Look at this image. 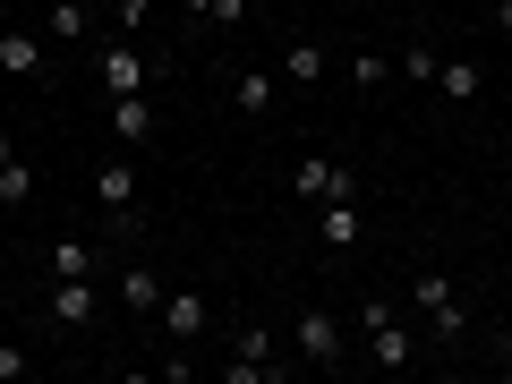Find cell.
I'll return each instance as SVG.
<instances>
[{
  "label": "cell",
  "instance_id": "cell-1",
  "mask_svg": "<svg viewBox=\"0 0 512 384\" xmlns=\"http://www.w3.org/2000/svg\"><path fill=\"white\" fill-rule=\"evenodd\" d=\"M359 333H367V359L384 367V376H402V367H419V333L393 316V299H359Z\"/></svg>",
  "mask_w": 512,
  "mask_h": 384
},
{
  "label": "cell",
  "instance_id": "cell-2",
  "mask_svg": "<svg viewBox=\"0 0 512 384\" xmlns=\"http://www.w3.org/2000/svg\"><path fill=\"white\" fill-rule=\"evenodd\" d=\"M410 308L427 316V333H436V342H461V333H470V308H461L453 274H436V265H427V274H410Z\"/></svg>",
  "mask_w": 512,
  "mask_h": 384
},
{
  "label": "cell",
  "instance_id": "cell-3",
  "mask_svg": "<svg viewBox=\"0 0 512 384\" xmlns=\"http://www.w3.org/2000/svg\"><path fill=\"white\" fill-rule=\"evenodd\" d=\"M274 376H291V359H282V342L265 325H248V333H231V359H222V384H274Z\"/></svg>",
  "mask_w": 512,
  "mask_h": 384
},
{
  "label": "cell",
  "instance_id": "cell-4",
  "mask_svg": "<svg viewBox=\"0 0 512 384\" xmlns=\"http://www.w3.org/2000/svg\"><path fill=\"white\" fill-rule=\"evenodd\" d=\"M291 197H308V205L359 197V171H350V163H333V154H299V163H291Z\"/></svg>",
  "mask_w": 512,
  "mask_h": 384
},
{
  "label": "cell",
  "instance_id": "cell-5",
  "mask_svg": "<svg viewBox=\"0 0 512 384\" xmlns=\"http://www.w3.org/2000/svg\"><path fill=\"white\" fill-rule=\"evenodd\" d=\"M291 350H299L308 367H350V359H342V325H333V308H299V316H291Z\"/></svg>",
  "mask_w": 512,
  "mask_h": 384
},
{
  "label": "cell",
  "instance_id": "cell-6",
  "mask_svg": "<svg viewBox=\"0 0 512 384\" xmlns=\"http://www.w3.org/2000/svg\"><path fill=\"white\" fill-rule=\"evenodd\" d=\"M94 316H103V291H94V274L52 282V325H60V333H86Z\"/></svg>",
  "mask_w": 512,
  "mask_h": 384
},
{
  "label": "cell",
  "instance_id": "cell-7",
  "mask_svg": "<svg viewBox=\"0 0 512 384\" xmlns=\"http://www.w3.org/2000/svg\"><path fill=\"white\" fill-rule=\"evenodd\" d=\"M94 69H103V86H111V94H146V86H154V60L137 52L128 35H120V43H103V60H94Z\"/></svg>",
  "mask_w": 512,
  "mask_h": 384
},
{
  "label": "cell",
  "instance_id": "cell-8",
  "mask_svg": "<svg viewBox=\"0 0 512 384\" xmlns=\"http://www.w3.org/2000/svg\"><path fill=\"white\" fill-rule=\"evenodd\" d=\"M154 128H163L154 94H111V137H120L128 154H137V146H154Z\"/></svg>",
  "mask_w": 512,
  "mask_h": 384
},
{
  "label": "cell",
  "instance_id": "cell-9",
  "mask_svg": "<svg viewBox=\"0 0 512 384\" xmlns=\"http://www.w3.org/2000/svg\"><path fill=\"white\" fill-rule=\"evenodd\" d=\"M154 316H163V333H171V342H197L214 308H205V291H163V308H154Z\"/></svg>",
  "mask_w": 512,
  "mask_h": 384
},
{
  "label": "cell",
  "instance_id": "cell-10",
  "mask_svg": "<svg viewBox=\"0 0 512 384\" xmlns=\"http://www.w3.org/2000/svg\"><path fill=\"white\" fill-rule=\"evenodd\" d=\"M0 77H43V35L35 26H0Z\"/></svg>",
  "mask_w": 512,
  "mask_h": 384
},
{
  "label": "cell",
  "instance_id": "cell-11",
  "mask_svg": "<svg viewBox=\"0 0 512 384\" xmlns=\"http://www.w3.org/2000/svg\"><path fill=\"white\" fill-rule=\"evenodd\" d=\"M94 205H103V214H137V163H128V154L94 171Z\"/></svg>",
  "mask_w": 512,
  "mask_h": 384
},
{
  "label": "cell",
  "instance_id": "cell-12",
  "mask_svg": "<svg viewBox=\"0 0 512 384\" xmlns=\"http://www.w3.org/2000/svg\"><path fill=\"white\" fill-rule=\"evenodd\" d=\"M316 231H325V248H333V256H350V248H359V231H367V222H359V197L316 205Z\"/></svg>",
  "mask_w": 512,
  "mask_h": 384
},
{
  "label": "cell",
  "instance_id": "cell-13",
  "mask_svg": "<svg viewBox=\"0 0 512 384\" xmlns=\"http://www.w3.org/2000/svg\"><path fill=\"white\" fill-rule=\"evenodd\" d=\"M163 291H171V282L154 274V265H120V308L128 316H154V308H163Z\"/></svg>",
  "mask_w": 512,
  "mask_h": 384
},
{
  "label": "cell",
  "instance_id": "cell-14",
  "mask_svg": "<svg viewBox=\"0 0 512 384\" xmlns=\"http://www.w3.org/2000/svg\"><path fill=\"white\" fill-rule=\"evenodd\" d=\"M282 86H325V43H308V35L282 43Z\"/></svg>",
  "mask_w": 512,
  "mask_h": 384
},
{
  "label": "cell",
  "instance_id": "cell-15",
  "mask_svg": "<svg viewBox=\"0 0 512 384\" xmlns=\"http://www.w3.org/2000/svg\"><path fill=\"white\" fill-rule=\"evenodd\" d=\"M274 94H282L274 69H239V77H231V103L248 111V120H265V111H274Z\"/></svg>",
  "mask_w": 512,
  "mask_h": 384
},
{
  "label": "cell",
  "instance_id": "cell-16",
  "mask_svg": "<svg viewBox=\"0 0 512 384\" xmlns=\"http://www.w3.org/2000/svg\"><path fill=\"white\" fill-rule=\"evenodd\" d=\"M436 94H444V103H478V94H487V69H478L470 52L444 60V69H436Z\"/></svg>",
  "mask_w": 512,
  "mask_h": 384
},
{
  "label": "cell",
  "instance_id": "cell-17",
  "mask_svg": "<svg viewBox=\"0 0 512 384\" xmlns=\"http://www.w3.org/2000/svg\"><path fill=\"white\" fill-rule=\"evenodd\" d=\"M0 205H9V214H18V205H35V171H26V154L9 146V137H0Z\"/></svg>",
  "mask_w": 512,
  "mask_h": 384
},
{
  "label": "cell",
  "instance_id": "cell-18",
  "mask_svg": "<svg viewBox=\"0 0 512 384\" xmlns=\"http://www.w3.org/2000/svg\"><path fill=\"white\" fill-rule=\"evenodd\" d=\"M43 265H52V282H69V274H94V265H103V248H94V239H52V256H43Z\"/></svg>",
  "mask_w": 512,
  "mask_h": 384
},
{
  "label": "cell",
  "instance_id": "cell-19",
  "mask_svg": "<svg viewBox=\"0 0 512 384\" xmlns=\"http://www.w3.org/2000/svg\"><path fill=\"white\" fill-rule=\"evenodd\" d=\"M43 9H52V35L60 43H86L94 35V9H86V0H43Z\"/></svg>",
  "mask_w": 512,
  "mask_h": 384
},
{
  "label": "cell",
  "instance_id": "cell-20",
  "mask_svg": "<svg viewBox=\"0 0 512 384\" xmlns=\"http://www.w3.org/2000/svg\"><path fill=\"white\" fill-rule=\"evenodd\" d=\"M436 69H444L436 43H410V52H402V77H410V86H436Z\"/></svg>",
  "mask_w": 512,
  "mask_h": 384
},
{
  "label": "cell",
  "instance_id": "cell-21",
  "mask_svg": "<svg viewBox=\"0 0 512 384\" xmlns=\"http://www.w3.org/2000/svg\"><path fill=\"white\" fill-rule=\"evenodd\" d=\"M26 376H35V359H26L18 342H0V384H26Z\"/></svg>",
  "mask_w": 512,
  "mask_h": 384
},
{
  "label": "cell",
  "instance_id": "cell-22",
  "mask_svg": "<svg viewBox=\"0 0 512 384\" xmlns=\"http://www.w3.org/2000/svg\"><path fill=\"white\" fill-rule=\"evenodd\" d=\"M350 77H359V86H384L393 69H384V52H350Z\"/></svg>",
  "mask_w": 512,
  "mask_h": 384
},
{
  "label": "cell",
  "instance_id": "cell-23",
  "mask_svg": "<svg viewBox=\"0 0 512 384\" xmlns=\"http://www.w3.org/2000/svg\"><path fill=\"white\" fill-rule=\"evenodd\" d=\"M103 9L120 18V35H128V26H146V18H154V0H103Z\"/></svg>",
  "mask_w": 512,
  "mask_h": 384
},
{
  "label": "cell",
  "instance_id": "cell-24",
  "mask_svg": "<svg viewBox=\"0 0 512 384\" xmlns=\"http://www.w3.org/2000/svg\"><path fill=\"white\" fill-rule=\"evenodd\" d=\"M239 18H248V0H214V18H205V26H239Z\"/></svg>",
  "mask_w": 512,
  "mask_h": 384
},
{
  "label": "cell",
  "instance_id": "cell-25",
  "mask_svg": "<svg viewBox=\"0 0 512 384\" xmlns=\"http://www.w3.org/2000/svg\"><path fill=\"white\" fill-rule=\"evenodd\" d=\"M487 26H495V35H512V0H495V9H487Z\"/></svg>",
  "mask_w": 512,
  "mask_h": 384
},
{
  "label": "cell",
  "instance_id": "cell-26",
  "mask_svg": "<svg viewBox=\"0 0 512 384\" xmlns=\"http://www.w3.org/2000/svg\"><path fill=\"white\" fill-rule=\"evenodd\" d=\"M180 9H188V18H214V0H180Z\"/></svg>",
  "mask_w": 512,
  "mask_h": 384
},
{
  "label": "cell",
  "instance_id": "cell-27",
  "mask_svg": "<svg viewBox=\"0 0 512 384\" xmlns=\"http://www.w3.org/2000/svg\"><path fill=\"white\" fill-rule=\"evenodd\" d=\"M495 359H504V367H512V325H504V342H495Z\"/></svg>",
  "mask_w": 512,
  "mask_h": 384
},
{
  "label": "cell",
  "instance_id": "cell-28",
  "mask_svg": "<svg viewBox=\"0 0 512 384\" xmlns=\"http://www.w3.org/2000/svg\"><path fill=\"white\" fill-rule=\"evenodd\" d=\"M9 9H43V0H9Z\"/></svg>",
  "mask_w": 512,
  "mask_h": 384
}]
</instances>
